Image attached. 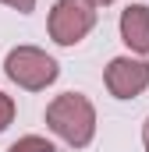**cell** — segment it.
I'll return each mask as SVG.
<instances>
[{"instance_id": "cell-5", "label": "cell", "mask_w": 149, "mask_h": 152, "mask_svg": "<svg viewBox=\"0 0 149 152\" xmlns=\"http://www.w3.org/2000/svg\"><path fill=\"white\" fill-rule=\"evenodd\" d=\"M121 39L131 46V53H149V7L131 4L121 14Z\"/></svg>"}, {"instance_id": "cell-2", "label": "cell", "mask_w": 149, "mask_h": 152, "mask_svg": "<svg viewBox=\"0 0 149 152\" xmlns=\"http://www.w3.org/2000/svg\"><path fill=\"white\" fill-rule=\"evenodd\" d=\"M4 71H7V78H11L14 85H21V88H29V92H39V88L53 85L57 75H60L57 60L46 57L36 46H14V50L7 53V60H4Z\"/></svg>"}, {"instance_id": "cell-9", "label": "cell", "mask_w": 149, "mask_h": 152, "mask_svg": "<svg viewBox=\"0 0 149 152\" xmlns=\"http://www.w3.org/2000/svg\"><path fill=\"white\" fill-rule=\"evenodd\" d=\"M142 145H146V152H149V120L142 124Z\"/></svg>"}, {"instance_id": "cell-6", "label": "cell", "mask_w": 149, "mask_h": 152, "mask_svg": "<svg viewBox=\"0 0 149 152\" xmlns=\"http://www.w3.org/2000/svg\"><path fill=\"white\" fill-rule=\"evenodd\" d=\"M7 152H53V145L46 138H39V134H25V138H18Z\"/></svg>"}, {"instance_id": "cell-7", "label": "cell", "mask_w": 149, "mask_h": 152, "mask_svg": "<svg viewBox=\"0 0 149 152\" xmlns=\"http://www.w3.org/2000/svg\"><path fill=\"white\" fill-rule=\"evenodd\" d=\"M14 120V99L0 92V131H7V124Z\"/></svg>"}, {"instance_id": "cell-4", "label": "cell", "mask_w": 149, "mask_h": 152, "mask_svg": "<svg viewBox=\"0 0 149 152\" xmlns=\"http://www.w3.org/2000/svg\"><path fill=\"white\" fill-rule=\"evenodd\" d=\"M107 88H110L114 99H131V96H142L149 88V64L146 60H131V57H114L107 64Z\"/></svg>"}, {"instance_id": "cell-1", "label": "cell", "mask_w": 149, "mask_h": 152, "mask_svg": "<svg viewBox=\"0 0 149 152\" xmlns=\"http://www.w3.org/2000/svg\"><path fill=\"white\" fill-rule=\"evenodd\" d=\"M46 127L71 149H85L96 134V110L82 92H64L46 106Z\"/></svg>"}, {"instance_id": "cell-10", "label": "cell", "mask_w": 149, "mask_h": 152, "mask_svg": "<svg viewBox=\"0 0 149 152\" xmlns=\"http://www.w3.org/2000/svg\"><path fill=\"white\" fill-rule=\"evenodd\" d=\"M85 4H92V7H107V4H114V0H85Z\"/></svg>"}, {"instance_id": "cell-3", "label": "cell", "mask_w": 149, "mask_h": 152, "mask_svg": "<svg viewBox=\"0 0 149 152\" xmlns=\"http://www.w3.org/2000/svg\"><path fill=\"white\" fill-rule=\"evenodd\" d=\"M96 11L85 0H57L50 11V39L57 46H74L92 32Z\"/></svg>"}, {"instance_id": "cell-8", "label": "cell", "mask_w": 149, "mask_h": 152, "mask_svg": "<svg viewBox=\"0 0 149 152\" xmlns=\"http://www.w3.org/2000/svg\"><path fill=\"white\" fill-rule=\"evenodd\" d=\"M0 4H7V7H14L18 14H29V11L36 7V0H0Z\"/></svg>"}]
</instances>
